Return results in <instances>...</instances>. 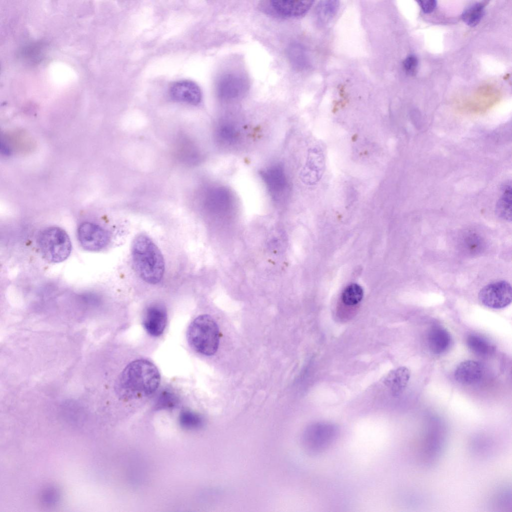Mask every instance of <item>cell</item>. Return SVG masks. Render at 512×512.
Returning a JSON list of instances; mask_svg holds the SVG:
<instances>
[{"mask_svg":"<svg viewBox=\"0 0 512 512\" xmlns=\"http://www.w3.org/2000/svg\"><path fill=\"white\" fill-rule=\"evenodd\" d=\"M156 366L148 360H137L130 363L118 376L115 386L117 394L124 398L150 396L160 384Z\"/></svg>","mask_w":512,"mask_h":512,"instance_id":"obj_1","label":"cell"},{"mask_svg":"<svg viewBox=\"0 0 512 512\" xmlns=\"http://www.w3.org/2000/svg\"><path fill=\"white\" fill-rule=\"evenodd\" d=\"M132 256L135 270L145 282L156 284L164 272V261L161 252L148 236L139 234L133 240Z\"/></svg>","mask_w":512,"mask_h":512,"instance_id":"obj_2","label":"cell"},{"mask_svg":"<svg viewBox=\"0 0 512 512\" xmlns=\"http://www.w3.org/2000/svg\"><path fill=\"white\" fill-rule=\"evenodd\" d=\"M187 338L190 346L198 352L207 356L214 355L220 342L218 326L210 316L200 315L190 325Z\"/></svg>","mask_w":512,"mask_h":512,"instance_id":"obj_3","label":"cell"},{"mask_svg":"<svg viewBox=\"0 0 512 512\" xmlns=\"http://www.w3.org/2000/svg\"><path fill=\"white\" fill-rule=\"evenodd\" d=\"M38 244L41 254L47 261L58 263L65 260L72 251V242L62 228L51 226L39 234Z\"/></svg>","mask_w":512,"mask_h":512,"instance_id":"obj_4","label":"cell"},{"mask_svg":"<svg viewBox=\"0 0 512 512\" xmlns=\"http://www.w3.org/2000/svg\"><path fill=\"white\" fill-rule=\"evenodd\" d=\"M340 434L338 426L328 422H317L306 426L302 442L306 452L318 456L328 449L336 440Z\"/></svg>","mask_w":512,"mask_h":512,"instance_id":"obj_5","label":"cell"},{"mask_svg":"<svg viewBox=\"0 0 512 512\" xmlns=\"http://www.w3.org/2000/svg\"><path fill=\"white\" fill-rule=\"evenodd\" d=\"M424 438V456L430 462L440 454L446 438V430L440 418L430 416L427 418Z\"/></svg>","mask_w":512,"mask_h":512,"instance_id":"obj_6","label":"cell"},{"mask_svg":"<svg viewBox=\"0 0 512 512\" xmlns=\"http://www.w3.org/2000/svg\"><path fill=\"white\" fill-rule=\"evenodd\" d=\"M478 298L480 302L487 307L502 308L512 302V286L508 282L504 280L492 282L480 291Z\"/></svg>","mask_w":512,"mask_h":512,"instance_id":"obj_7","label":"cell"},{"mask_svg":"<svg viewBox=\"0 0 512 512\" xmlns=\"http://www.w3.org/2000/svg\"><path fill=\"white\" fill-rule=\"evenodd\" d=\"M312 0H268L260 4L268 14L280 17H298L305 14L312 7Z\"/></svg>","mask_w":512,"mask_h":512,"instance_id":"obj_8","label":"cell"},{"mask_svg":"<svg viewBox=\"0 0 512 512\" xmlns=\"http://www.w3.org/2000/svg\"><path fill=\"white\" fill-rule=\"evenodd\" d=\"M78 238L82 246L89 251H98L108 243V232L100 226L90 222L82 223L78 229Z\"/></svg>","mask_w":512,"mask_h":512,"instance_id":"obj_9","label":"cell"},{"mask_svg":"<svg viewBox=\"0 0 512 512\" xmlns=\"http://www.w3.org/2000/svg\"><path fill=\"white\" fill-rule=\"evenodd\" d=\"M248 88V80L244 75L238 72H229L219 78L217 93L222 99L234 100L246 94Z\"/></svg>","mask_w":512,"mask_h":512,"instance_id":"obj_10","label":"cell"},{"mask_svg":"<svg viewBox=\"0 0 512 512\" xmlns=\"http://www.w3.org/2000/svg\"><path fill=\"white\" fill-rule=\"evenodd\" d=\"M169 93L174 100L193 105L198 104L202 100L200 88L196 83L189 80L174 82L170 88Z\"/></svg>","mask_w":512,"mask_h":512,"instance_id":"obj_11","label":"cell"},{"mask_svg":"<svg viewBox=\"0 0 512 512\" xmlns=\"http://www.w3.org/2000/svg\"><path fill=\"white\" fill-rule=\"evenodd\" d=\"M167 322L166 310L164 306L156 304L146 310L143 318V326L150 336H158L164 332Z\"/></svg>","mask_w":512,"mask_h":512,"instance_id":"obj_12","label":"cell"},{"mask_svg":"<svg viewBox=\"0 0 512 512\" xmlns=\"http://www.w3.org/2000/svg\"><path fill=\"white\" fill-rule=\"evenodd\" d=\"M325 166L322 152L318 148L310 150L306 164L302 172V180L309 185L315 184L322 178Z\"/></svg>","mask_w":512,"mask_h":512,"instance_id":"obj_13","label":"cell"},{"mask_svg":"<svg viewBox=\"0 0 512 512\" xmlns=\"http://www.w3.org/2000/svg\"><path fill=\"white\" fill-rule=\"evenodd\" d=\"M483 368L478 362L466 360L460 363L454 371L456 380L460 384L471 385L478 382L483 376Z\"/></svg>","mask_w":512,"mask_h":512,"instance_id":"obj_14","label":"cell"},{"mask_svg":"<svg viewBox=\"0 0 512 512\" xmlns=\"http://www.w3.org/2000/svg\"><path fill=\"white\" fill-rule=\"evenodd\" d=\"M269 192L274 196H278L284 192L287 181L282 168L280 165L273 166L260 173Z\"/></svg>","mask_w":512,"mask_h":512,"instance_id":"obj_15","label":"cell"},{"mask_svg":"<svg viewBox=\"0 0 512 512\" xmlns=\"http://www.w3.org/2000/svg\"><path fill=\"white\" fill-rule=\"evenodd\" d=\"M430 350L434 354H441L446 351L451 344L452 337L444 328L435 326L429 330L428 337Z\"/></svg>","mask_w":512,"mask_h":512,"instance_id":"obj_16","label":"cell"},{"mask_svg":"<svg viewBox=\"0 0 512 512\" xmlns=\"http://www.w3.org/2000/svg\"><path fill=\"white\" fill-rule=\"evenodd\" d=\"M410 376L409 369L400 366L390 372L384 378V383L394 396H398L406 388Z\"/></svg>","mask_w":512,"mask_h":512,"instance_id":"obj_17","label":"cell"},{"mask_svg":"<svg viewBox=\"0 0 512 512\" xmlns=\"http://www.w3.org/2000/svg\"><path fill=\"white\" fill-rule=\"evenodd\" d=\"M466 344L471 352L478 356H488L494 350L490 342L477 334H470L466 338Z\"/></svg>","mask_w":512,"mask_h":512,"instance_id":"obj_18","label":"cell"},{"mask_svg":"<svg viewBox=\"0 0 512 512\" xmlns=\"http://www.w3.org/2000/svg\"><path fill=\"white\" fill-rule=\"evenodd\" d=\"M512 189L506 185L496 206V213L503 220H512Z\"/></svg>","mask_w":512,"mask_h":512,"instance_id":"obj_19","label":"cell"},{"mask_svg":"<svg viewBox=\"0 0 512 512\" xmlns=\"http://www.w3.org/2000/svg\"><path fill=\"white\" fill-rule=\"evenodd\" d=\"M338 6V1H320L316 8L317 18L319 22L324 24L328 22L337 12Z\"/></svg>","mask_w":512,"mask_h":512,"instance_id":"obj_20","label":"cell"},{"mask_svg":"<svg viewBox=\"0 0 512 512\" xmlns=\"http://www.w3.org/2000/svg\"><path fill=\"white\" fill-rule=\"evenodd\" d=\"M484 2H476L470 6L462 14L463 21L473 27L477 25L482 18L484 12Z\"/></svg>","mask_w":512,"mask_h":512,"instance_id":"obj_21","label":"cell"},{"mask_svg":"<svg viewBox=\"0 0 512 512\" xmlns=\"http://www.w3.org/2000/svg\"><path fill=\"white\" fill-rule=\"evenodd\" d=\"M363 296L364 290L362 287L357 284H352L343 290L342 300L346 305L354 306L362 300Z\"/></svg>","mask_w":512,"mask_h":512,"instance_id":"obj_22","label":"cell"},{"mask_svg":"<svg viewBox=\"0 0 512 512\" xmlns=\"http://www.w3.org/2000/svg\"><path fill=\"white\" fill-rule=\"evenodd\" d=\"M288 58L291 64L296 68H304L306 64L304 50L298 44H292L288 48Z\"/></svg>","mask_w":512,"mask_h":512,"instance_id":"obj_23","label":"cell"},{"mask_svg":"<svg viewBox=\"0 0 512 512\" xmlns=\"http://www.w3.org/2000/svg\"><path fill=\"white\" fill-rule=\"evenodd\" d=\"M180 421L183 427L188 428H197L202 424V418L196 414L190 411H184L182 412Z\"/></svg>","mask_w":512,"mask_h":512,"instance_id":"obj_24","label":"cell"},{"mask_svg":"<svg viewBox=\"0 0 512 512\" xmlns=\"http://www.w3.org/2000/svg\"><path fill=\"white\" fill-rule=\"evenodd\" d=\"M178 402L176 394L170 390H164L160 392L157 400L158 407L170 408L174 406Z\"/></svg>","mask_w":512,"mask_h":512,"instance_id":"obj_25","label":"cell"},{"mask_svg":"<svg viewBox=\"0 0 512 512\" xmlns=\"http://www.w3.org/2000/svg\"><path fill=\"white\" fill-rule=\"evenodd\" d=\"M403 65L404 69L408 74H415L418 66L417 57L413 54L409 55L404 60Z\"/></svg>","mask_w":512,"mask_h":512,"instance_id":"obj_26","label":"cell"},{"mask_svg":"<svg viewBox=\"0 0 512 512\" xmlns=\"http://www.w3.org/2000/svg\"><path fill=\"white\" fill-rule=\"evenodd\" d=\"M220 136L227 142H232L236 136L234 128L230 125L222 126L220 130Z\"/></svg>","mask_w":512,"mask_h":512,"instance_id":"obj_27","label":"cell"},{"mask_svg":"<svg viewBox=\"0 0 512 512\" xmlns=\"http://www.w3.org/2000/svg\"><path fill=\"white\" fill-rule=\"evenodd\" d=\"M418 2L424 12L426 14L432 12L436 6V1L434 0H418Z\"/></svg>","mask_w":512,"mask_h":512,"instance_id":"obj_28","label":"cell"}]
</instances>
